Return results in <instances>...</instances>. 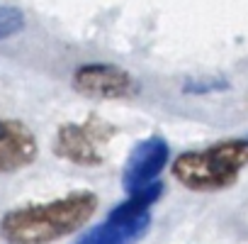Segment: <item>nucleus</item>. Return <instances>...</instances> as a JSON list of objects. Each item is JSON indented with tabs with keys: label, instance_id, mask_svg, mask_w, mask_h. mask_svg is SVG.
I'll list each match as a JSON object with an SVG mask.
<instances>
[{
	"label": "nucleus",
	"instance_id": "nucleus-5",
	"mask_svg": "<svg viewBox=\"0 0 248 244\" xmlns=\"http://www.w3.org/2000/svg\"><path fill=\"white\" fill-rule=\"evenodd\" d=\"M168 157H170V149H168V142L163 137H149L144 142H139L127 164H124V176H122V183L127 188V193H137L146 186L154 183V178L163 171V166L168 164Z\"/></svg>",
	"mask_w": 248,
	"mask_h": 244
},
{
	"label": "nucleus",
	"instance_id": "nucleus-4",
	"mask_svg": "<svg viewBox=\"0 0 248 244\" xmlns=\"http://www.w3.org/2000/svg\"><path fill=\"white\" fill-rule=\"evenodd\" d=\"M73 88L95 100H127L139 93L132 73L114 64H85L76 69Z\"/></svg>",
	"mask_w": 248,
	"mask_h": 244
},
{
	"label": "nucleus",
	"instance_id": "nucleus-8",
	"mask_svg": "<svg viewBox=\"0 0 248 244\" xmlns=\"http://www.w3.org/2000/svg\"><path fill=\"white\" fill-rule=\"evenodd\" d=\"M161 193H163V183L156 181V183H151V186L132 193L122 205H117L109 212V217H114V220H134V217H141V215H151L149 210L161 198Z\"/></svg>",
	"mask_w": 248,
	"mask_h": 244
},
{
	"label": "nucleus",
	"instance_id": "nucleus-7",
	"mask_svg": "<svg viewBox=\"0 0 248 244\" xmlns=\"http://www.w3.org/2000/svg\"><path fill=\"white\" fill-rule=\"evenodd\" d=\"M151 227V215H141L134 220H114L107 217L102 225L85 232L76 244H137Z\"/></svg>",
	"mask_w": 248,
	"mask_h": 244
},
{
	"label": "nucleus",
	"instance_id": "nucleus-2",
	"mask_svg": "<svg viewBox=\"0 0 248 244\" xmlns=\"http://www.w3.org/2000/svg\"><path fill=\"white\" fill-rule=\"evenodd\" d=\"M248 166V139H224L200 152H183L173 161V176L190 191H224Z\"/></svg>",
	"mask_w": 248,
	"mask_h": 244
},
{
	"label": "nucleus",
	"instance_id": "nucleus-9",
	"mask_svg": "<svg viewBox=\"0 0 248 244\" xmlns=\"http://www.w3.org/2000/svg\"><path fill=\"white\" fill-rule=\"evenodd\" d=\"M25 27V15L17 8H0V42L17 35Z\"/></svg>",
	"mask_w": 248,
	"mask_h": 244
},
{
	"label": "nucleus",
	"instance_id": "nucleus-6",
	"mask_svg": "<svg viewBox=\"0 0 248 244\" xmlns=\"http://www.w3.org/2000/svg\"><path fill=\"white\" fill-rule=\"evenodd\" d=\"M37 139L27 125L17 120H0V174H13L32 164Z\"/></svg>",
	"mask_w": 248,
	"mask_h": 244
},
{
	"label": "nucleus",
	"instance_id": "nucleus-3",
	"mask_svg": "<svg viewBox=\"0 0 248 244\" xmlns=\"http://www.w3.org/2000/svg\"><path fill=\"white\" fill-rule=\"evenodd\" d=\"M117 135V127L97 115H90L85 122H66L54 137V154L78 164V166H100L105 161V149Z\"/></svg>",
	"mask_w": 248,
	"mask_h": 244
},
{
	"label": "nucleus",
	"instance_id": "nucleus-1",
	"mask_svg": "<svg viewBox=\"0 0 248 244\" xmlns=\"http://www.w3.org/2000/svg\"><path fill=\"white\" fill-rule=\"evenodd\" d=\"M97 210V195L76 191L49 203L15 208L0 220V237L8 244H49L78 232Z\"/></svg>",
	"mask_w": 248,
	"mask_h": 244
}]
</instances>
